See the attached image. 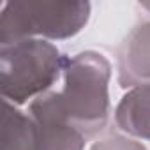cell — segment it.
Returning <instances> with one entry per match:
<instances>
[{"label":"cell","mask_w":150,"mask_h":150,"mask_svg":"<svg viewBox=\"0 0 150 150\" xmlns=\"http://www.w3.org/2000/svg\"><path fill=\"white\" fill-rule=\"evenodd\" d=\"M62 74L64 87L58 96L69 122L85 138L97 136L110 120V60L94 50L65 55Z\"/></svg>","instance_id":"1"},{"label":"cell","mask_w":150,"mask_h":150,"mask_svg":"<svg viewBox=\"0 0 150 150\" xmlns=\"http://www.w3.org/2000/svg\"><path fill=\"white\" fill-rule=\"evenodd\" d=\"M65 55L44 39H25L0 46V94L20 106L50 92L64 71Z\"/></svg>","instance_id":"2"},{"label":"cell","mask_w":150,"mask_h":150,"mask_svg":"<svg viewBox=\"0 0 150 150\" xmlns=\"http://www.w3.org/2000/svg\"><path fill=\"white\" fill-rule=\"evenodd\" d=\"M88 2H6L0 13V46L25 39L60 41L80 34L90 18Z\"/></svg>","instance_id":"3"},{"label":"cell","mask_w":150,"mask_h":150,"mask_svg":"<svg viewBox=\"0 0 150 150\" xmlns=\"http://www.w3.org/2000/svg\"><path fill=\"white\" fill-rule=\"evenodd\" d=\"M35 124L37 150H83L87 138L74 127L64 108L58 92H46L28 106Z\"/></svg>","instance_id":"4"},{"label":"cell","mask_w":150,"mask_h":150,"mask_svg":"<svg viewBox=\"0 0 150 150\" xmlns=\"http://www.w3.org/2000/svg\"><path fill=\"white\" fill-rule=\"evenodd\" d=\"M118 85L136 88L150 83V21L136 25L122 41L117 58Z\"/></svg>","instance_id":"5"},{"label":"cell","mask_w":150,"mask_h":150,"mask_svg":"<svg viewBox=\"0 0 150 150\" xmlns=\"http://www.w3.org/2000/svg\"><path fill=\"white\" fill-rule=\"evenodd\" d=\"M115 124L127 136L150 141V83L131 88L120 99Z\"/></svg>","instance_id":"6"},{"label":"cell","mask_w":150,"mask_h":150,"mask_svg":"<svg viewBox=\"0 0 150 150\" xmlns=\"http://www.w3.org/2000/svg\"><path fill=\"white\" fill-rule=\"evenodd\" d=\"M2 150H37L35 124L14 104H2Z\"/></svg>","instance_id":"7"},{"label":"cell","mask_w":150,"mask_h":150,"mask_svg":"<svg viewBox=\"0 0 150 150\" xmlns=\"http://www.w3.org/2000/svg\"><path fill=\"white\" fill-rule=\"evenodd\" d=\"M90 150H146V146L129 136H122V134H113L108 136L101 141H96Z\"/></svg>","instance_id":"8"},{"label":"cell","mask_w":150,"mask_h":150,"mask_svg":"<svg viewBox=\"0 0 150 150\" xmlns=\"http://www.w3.org/2000/svg\"><path fill=\"white\" fill-rule=\"evenodd\" d=\"M141 7H145V9L150 11V2H141Z\"/></svg>","instance_id":"9"}]
</instances>
